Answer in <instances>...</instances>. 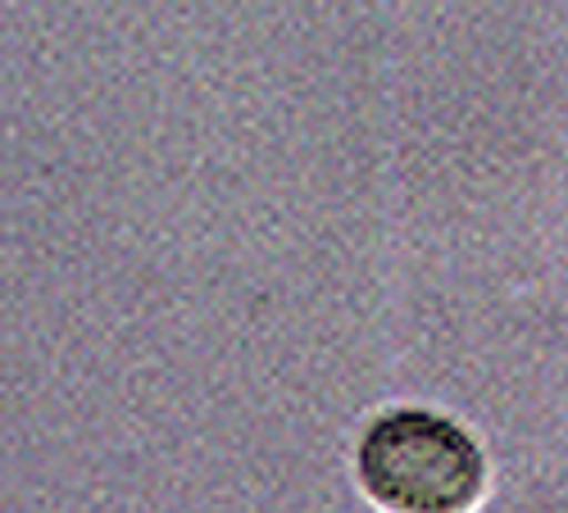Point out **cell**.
<instances>
[{"label": "cell", "mask_w": 568, "mask_h": 513, "mask_svg": "<svg viewBox=\"0 0 568 513\" xmlns=\"http://www.w3.org/2000/svg\"><path fill=\"white\" fill-rule=\"evenodd\" d=\"M355 482L377 513H478L491 469L455 418L423 404H392L355 445Z\"/></svg>", "instance_id": "6da1fadb"}]
</instances>
